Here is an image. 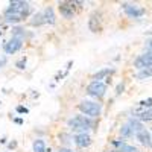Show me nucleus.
Listing matches in <instances>:
<instances>
[{
	"instance_id": "nucleus-1",
	"label": "nucleus",
	"mask_w": 152,
	"mask_h": 152,
	"mask_svg": "<svg viewBox=\"0 0 152 152\" xmlns=\"http://www.w3.org/2000/svg\"><path fill=\"white\" fill-rule=\"evenodd\" d=\"M67 126H69V128H70L75 134L87 132L88 129H97L94 120L82 116V114H78V116L69 119V120H67Z\"/></svg>"
},
{
	"instance_id": "nucleus-2",
	"label": "nucleus",
	"mask_w": 152,
	"mask_h": 152,
	"mask_svg": "<svg viewBox=\"0 0 152 152\" xmlns=\"http://www.w3.org/2000/svg\"><path fill=\"white\" fill-rule=\"evenodd\" d=\"M78 110L82 116L88 119H97L102 114V104L94 102V100H81L78 104Z\"/></svg>"
},
{
	"instance_id": "nucleus-3",
	"label": "nucleus",
	"mask_w": 152,
	"mask_h": 152,
	"mask_svg": "<svg viewBox=\"0 0 152 152\" xmlns=\"http://www.w3.org/2000/svg\"><path fill=\"white\" fill-rule=\"evenodd\" d=\"M105 93H107L105 82H94V81H91L90 84L87 85V94L94 97V99H97V100L102 99L105 96Z\"/></svg>"
},
{
	"instance_id": "nucleus-4",
	"label": "nucleus",
	"mask_w": 152,
	"mask_h": 152,
	"mask_svg": "<svg viewBox=\"0 0 152 152\" xmlns=\"http://www.w3.org/2000/svg\"><path fill=\"white\" fill-rule=\"evenodd\" d=\"M122 9L125 11V14L126 17H129V18H140L146 14V9L140 5H134V3H126L123 2L122 5Z\"/></svg>"
},
{
	"instance_id": "nucleus-5",
	"label": "nucleus",
	"mask_w": 152,
	"mask_h": 152,
	"mask_svg": "<svg viewBox=\"0 0 152 152\" xmlns=\"http://www.w3.org/2000/svg\"><path fill=\"white\" fill-rule=\"evenodd\" d=\"M58 9H59V14L70 20L75 17V12H76V6L72 0H62V2H58Z\"/></svg>"
},
{
	"instance_id": "nucleus-6",
	"label": "nucleus",
	"mask_w": 152,
	"mask_h": 152,
	"mask_svg": "<svg viewBox=\"0 0 152 152\" xmlns=\"http://www.w3.org/2000/svg\"><path fill=\"white\" fill-rule=\"evenodd\" d=\"M21 47H23V41L18 40V38H14V37H11V40H8V41L3 44V50H5L6 55H14V53H17L18 50H21Z\"/></svg>"
},
{
	"instance_id": "nucleus-7",
	"label": "nucleus",
	"mask_w": 152,
	"mask_h": 152,
	"mask_svg": "<svg viewBox=\"0 0 152 152\" xmlns=\"http://www.w3.org/2000/svg\"><path fill=\"white\" fill-rule=\"evenodd\" d=\"M100 17H102V14L99 11H94V12H91L90 18H88V29L94 34L102 31V18Z\"/></svg>"
},
{
	"instance_id": "nucleus-8",
	"label": "nucleus",
	"mask_w": 152,
	"mask_h": 152,
	"mask_svg": "<svg viewBox=\"0 0 152 152\" xmlns=\"http://www.w3.org/2000/svg\"><path fill=\"white\" fill-rule=\"evenodd\" d=\"M73 142L78 148H88L91 145V137L88 132H81V134H75L73 135Z\"/></svg>"
},
{
	"instance_id": "nucleus-9",
	"label": "nucleus",
	"mask_w": 152,
	"mask_h": 152,
	"mask_svg": "<svg viewBox=\"0 0 152 152\" xmlns=\"http://www.w3.org/2000/svg\"><path fill=\"white\" fill-rule=\"evenodd\" d=\"M135 138H137V140L140 142L143 146L152 148V137H151V132H149L146 128H143L142 131H138V132L135 134Z\"/></svg>"
},
{
	"instance_id": "nucleus-10",
	"label": "nucleus",
	"mask_w": 152,
	"mask_h": 152,
	"mask_svg": "<svg viewBox=\"0 0 152 152\" xmlns=\"http://www.w3.org/2000/svg\"><path fill=\"white\" fill-rule=\"evenodd\" d=\"M111 145H113L114 148H117L116 152H140L135 146L128 145V143H125V142H122V140H113Z\"/></svg>"
},
{
	"instance_id": "nucleus-11",
	"label": "nucleus",
	"mask_w": 152,
	"mask_h": 152,
	"mask_svg": "<svg viewBox=\"0 0 152 152\" xmlns=\"http://www.w3.org/2000/svg\"><path fill=\"white\" fill-rule=\"evenodd\" d=\"M11 34H12V37H14V38H18V40H21V41H24L26 38H31L32 37V34H29L23 26H12Z\"/></svg>"
},
{
	"instance_id": "nucleus-12",
	"label": "nucleus",
	"mask_w": 152,
	"mask_h": 152,
	"mask_svg": "<svg viewBox=\"0 0 152 152\" xmlns=\"http://www.w3.org/2000/svg\"><path fill=\"white\" fill-rule=\"evenodd\" d=\"M113 73H114V69H108V67H105V69H100L99 72H96V73L91 76V79H93L94 82H102V79L110 78Z\"/></svg>"
},
{
	"instance_id": "nucleus-13",
	"label": "nucleus",
	"mask_w": 152,
	"mask_h": 152,
	"mask_svg": "<svg viewBox=\"0 0 152 152\" xmlns=\"http://www.w3.org/2000/svg\"><path fill=\"white\" fill-rule=\"evenodd\" d=\"M43 17H44L46 24H55V23H56V15H55V11H53L52 6H46V8H44Z\"/></svg>"
},
{
	"instance_id": "nucleus-14",
	"label": "nucleus",
	"mask_w": 152,
	"mask_h": 152,
	"mask_svg": "<svg viewBox=\"0 0 152 152\" xmlns=\"http://www.w3.org/2000/svg\"><path fill=\"white\" fill-rule=\"evenodd\" d=\"M29 24L34 26V28H40V26H43V24H46L44 17H43V11H38V12H35V14H32V17L29 20Z\"/></svg>"
},
{
	"instance_id": "nucleus-15",
	"label": "nucleus",
	"mask_w": 152,
	"mask_h": 152,
	"mask_svg": "<svg viewBox=\"0 0 152 152\" xmlns=\"http://www.w3.org/2000/svg\"><path fill=\"white\" fill-rule=\"evenodd\" d=\"M3 17H5V21L12 24V26H18V23L21 21L20 15L18 14H14V12H8V11H3Z\"/></svg>"
},
{
	"instance_id": "nucleus-16",
	"label": "nucleus",
	"mask_w": 152,
	"mask_h": 152,
	"mask_svg": "<svg viewBox=\"0 0 152 152\" xmlns=\"http://www.w3.org/2000/svg\"><path fill=\"white\" fill-rule=\"evenodd\" d=\"M126 123L129 125V128L132 129L134 135H135V134H137L138 131H142V129L145 128V126H143V123H142L140 120H137L135 117H131V119H128V122H126Z\"/></svg>"
},
{
	"instance_id": "nucleus-17",
	"label": "nucleus",
	"mask_w": 152,
	"mask_h": 152,
	"mask_svg": "<svg viewBox=\"0 0 152 152\" xmlns=\"http://www.w3.org/2000/svg\"><path fill=\"white\" fill-rule=\"evenodd\" d=\"M135 119L140 120L142 123H143V122H151V120H152V108H148V110L142 111L140 114H137Z\"/></svg>"
},
{
	"instance_id": "nucleus-18",
	"label": "nucleus",
	"mask_w": 152,
	"mask_h": 152,
	"mask_svg": "<svg viewBox=\"0 0 152 152\" xmlns=\"http://www.w3.org/2000/svg\"><path fill=\"white\" fill-rule=\"evenodd\" d=\"M32 151L34 152H46V143L43 138H37L32 143Z\"/></svg>"
},
{
	"instance_id": "nucleus-19",
	"label": "nucleus",
	"mask_w": 152,
	"mask_h": 152,
	"mask_svg": "<svg viewBox=\"0 0 152 152\" xmlns=\"http://www.w3.org/2000/svg\"><path fill=\"white\" fill-rule=\"evenodd\" d=\"M137 78H138V79H149V78H152V66L145 67V69H142V70H138Z\"/></svg>"
},
{
	"instance_id": "nucleus-20",
	"label": "nucleus",
	"mask_w": 152,
	"mask_h": 152,
	"mask_svg": "<svg viewBox=\"0 0 152 152\" xmlns=\"http://www.w3.org/2000/svg\"><path fill=\"white\" fill-rule=\"evenodd\" d=\"M119 132H120V135H122V137H125V138H129V137H132V135H134V132H132V129L129 128V125H128V123H123V125L120 126Z\"/></svg>"
},
{
	"instance_id": "nucleus-21",
	"label": "nucleus",
	"mask_w": 152,
	"mask_h": 152,
	"mask_svg": "<svg viewBox=\"0 0 152 152\" xmlns=\"http://www.w3.org/2000/svg\"><path fill=\"white\" fill-rule=\"evenodd\" d=\"M58 138H59V142L64 143V148H69V145L73 142V135H70V134H67V132H61V134L58 135Z\"/></svg>"
},
{
	"instance_id": "nucleus-22",
	"label": "nucleus",
	"mask_w": 152,
	"mask_h": 152,
	"mask_svg": "<svg viewBox=\"0 0 152 152\" xmlns=\"http://www.w3.org/2000/svg\"><path fill=\"white\" fill-rule=\"evenodd\" d=\"M26 66H28V58H26V56L20 58V59L15 62V67H17L18 70H24V69H26Z\"/></svg>"
},
{
	"instance_id": "nucleus-23",
	"label": "nucleus",
	"mask_w": 152,
	"mask_h": 152,
	"mask_svg": "<svg viewBox=\"0 0 152 152\" xmlns=\"http://www.w3.org/2000/svg\"><path fill=\"white\" fill-rule=\"evenodd\" d=\"M138 105H140L142 108H152V97H148V99H143V100H140L138 102Z\"/></svg>"
},
{
	"instance_id": "nucleus-24",
	"label": "nucleus",
	"mask_w": 152,
	"mask_h": 152,
	"mask_svg": "<svg viewBox=\"0 0 152 152\" xmlns=\"http://www.w3.org/2000/svg\"><path fill=\"white\" fill-rule=\"evenodd\" d=\"M123 91H125V82L122 81V82H119V84L116 85V96H120Z\"/></svg>"
},
{
	"instance_id": "nucleus-25",
	"label": "nucleus",
	"mask_w": 152,
	"mask_h": 152,
	"mask_svg": "<svg viewBox=\"0 0 152 152\" xmlns=\"http://www.w3.org/2000/svg\"><path fill=\"white\" fill-rule=\"evenodd\" d=\"M15 111H17L18 114H28V113H29V108L23 107V105H18V107L15 108Z\"/></svg>"
},
{
	"instance_id": "nucleus-26",
	"label": "nucleus",
	"mask_w": 152,
	"mask_h": 152,
	"mask_svg": "<svg viewBox=\"0 0 152 152\" xmlns=\"http://www.w3.org/2000/svg\"><path fill=\"white\" fill-rule=\"evenodd\" d=\"M145 49H146V52H152V38H148V40H146Z\"/></svg>"
},
{
	"instance_id": "nucleus-27",
	"label": "nucleus",
	"mask_w": 152,
	"mask_h": 152,
	"mask_svg": "<svg viewBox=\"0 0 152 152\" xmlns=\"http://www.w3.org/2000/svg\"><path fill=\"white\" fill-rule=\"evenodd\" d=\"M17 146H18V143H17L15 140H12V142H9V143H8V148H9V149H15Z\"/></svg>"
},
{
	"instance_id": "nucleus-28",
	"label": "nucleus",
	"mask_w": 152,
	"mask_h": 152,
	"mask_svg": "<svg viewBox=\"0 0 152 152\" xmlns=\"http://www.w3.org/2000/svg\"><path fill=\"white\" fill-rule=\"evenodd\" d=\"M58 152H73V149H70V148H64V146H61Z\"/></svg>"
},
{
	"instance_id": "nucleus-29",
	"label": "nucleus",
	"mask_w": 152,
	"mask_h": 152,
	"mask_svg": "<svg viewBox=\"0 0 152 152\" xmlns=\"http://www.w3.org/2000/svg\"><path fill=\"white\" fill-rule=\"evenodd\" d=\"M14 122H15L17 125H23V119H20V117H15V119H14Z\"/></svg>"
},
{
	"instance_id": "nucleus-30",
	"label": "nucleus",
	"mask_w": 152,
	"mask_h": 152,
	"mask_svg": "<svg viewBox=\"0 0 152 152\" xmlns=\"http://www.w3.org/2000/svg\"><path fill=\"white\" fill-rule=\"evenodd\" d=\"M6 143V137H2L0 138V145H5Z\"/></svg>"
},
{
	"instance_id": "nucleus-31",
	"label": "nucleus",
	"mask_w": 152,
	"mask_h": 152,
	"mask_svg": "<svg viewBox=\"0 0 152 152\" xmlns=\"http://www.w3.org/2000/svg\"><path fill=\"white\" fill-rule=\"evenodd\" d=\"M3 64H5V59H0V69L3 67Z\"/></svg>"
},
{
	"instance_id": "nucleus-32",
	"label": "nucleus",
	"mask_w": 152,
	"mask_h": 152,
	"mask_svg": "<svg viewBox=\"0 0 152 152\" xmlns=\"http://www.w3.org/2000/svg\"><path fill=\"white\" fill-rule=\"evenodd\" d=\"M146 35H152V29H151V31H148V32H146Z\"/></svg>"
},
{
	"instance_id": "nucleus-33",
	"label": "nucleus",
	"mask_w": 152,
	"mask_h": 152,
	"mask_svg": "<svg viewBox=\"0 0 152 152\" xmlns=\"http://www.w3.org/2000/svg\"><path fill=\"white\" fill-rule=\"evenodd\" d=\"M149 132H151V137H152V128H151V131H149Z\"/></svg>"
},
{
	"instance_id": "nucleus-34",
	"label": "nucleus",
	"mask_w": 152,
	"mask_h": 152,
	"mask_svg": "<svg viewBox=\"0 0 152 152\" xmlns=\"http://www.w3.org/2000/svg\"><path fill=\"white\" fill-rule=\"evenodd\" d=\"M108 152H116V151H108Z\"/></svg>"
},
{
	"instance_id": "nucleus-35",
	"label": "nucleus",
	"mask_w": 152,
	"mask_h": 152,
	"mask_svg": "<svg viewBox=\"0 0 152 152\" xmlns=\"http://www.w3.org/2000/svg\"><path fill=\"white\" fill-rule=\"evenodd\" d=\"M0 104H2V102H0Z\"/></svg>"
}]
</instances>
